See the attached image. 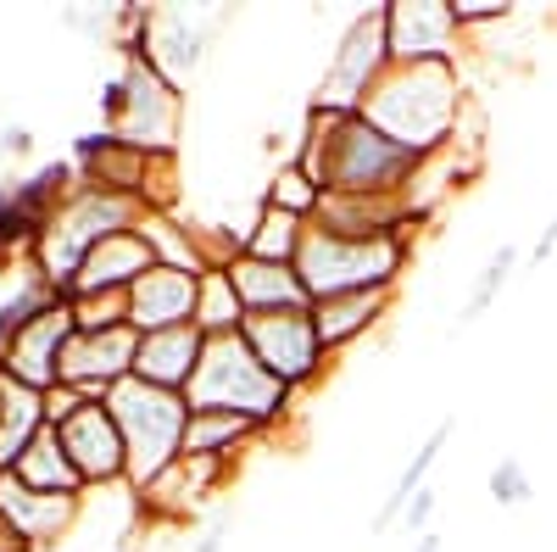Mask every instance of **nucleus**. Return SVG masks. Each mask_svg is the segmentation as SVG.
I'll return each mask as SVG.
<instances>
[{"mask_svg":"<svg viewBox=\"0 0 557 552\" xmlns=\"http://www.w3.org/2000/svg\"><path fill=\"white\" fill-rule=\"evenodd\" d=\"M451 430H457V419H441L435 430H430V441L424 446H418L412 452V464L396 475V486H391V496H385V508L374 514V536H385L401 514H407V502L418 496V491H424V480H430V469L441 464V452H446V441H451Z\"/></svg>","mask_w":557,"mask_h":552,"instance_id":"obj_20","label":"nucleus"},{"mask_svg":"<svg viewBox=\"0 0 557 552\" xmlns=\"http://www.w3.org/2000/svg\"><path fill=\"white\" fill-rule=\"evenodd\" d=\"M240 341L251 346V357H257L285 391H307L323 368H330V352L318 346V330H312V307L246 312Z\"/></svg>","mask_w":557,"mask_h":552,"instance_id":"obj_6","label":"nucleus"},{"mask_svg":"<svg viewBox=\"0 0 557 552\" xmlns=\"http://www.w3.org/2000/svg\"><path fill=\"white\" fill-rule=\"evenodd\" d=\"M418 552H441V536H430V530H424V536H418Z\"/></svg>","mask_w":557,"mask_h":552,"instance_id":"obj_35","label":"nucleus"},{"mask_svg":"<svg viewBox=\"0 0 557 552\" xmlns=\"http://www.w3.org/2000/svg\"><path fill=\"white\" fill-rule=\"evenodd\" d=\"M107 413L117 419L123 452H128V491H151L173 464H178V446H184V425H190V402L178 391H157L146 380H117L107 396Z\"/></svg>","mask_w":557,"mask_h":552,"instance_id":"obj_3","label":"nucleus"},{"mask_svg":"<svg viewBox=\"0 0 557 552\" xmlns=\"http://www.w3.org/2000/svg\"><path fill=\"white\" fill-rule=\"evenodd\" d=\"M57 436H62V452L73 457L84 491L117 486L128 475V452H123V436H117V419L107 413V402H84Z\"/></svg>","mask_w":557,"mask_h":552,"instance_id":"obj_10","label":"nucleus"},{"mask_svg":"<svg viewBox=\"0 0 557 552\" xmlns=\"http://www.w3.org/2000/svg\"><path fill=\"white\" fill-rule=\"evenodd\" d=\"M134 330H107V335H67L62 363H57V385H73L84 402H107L117 380L134 375Z\"/></svg>","mask_w":557,"mask_h":552,"instance_id":"obj_9","label":"nucleus"},{"mask_svg":"<svg viewBox=\"0 0 557 552\" xmlns=\"http://www.w3.org/2000/svg\"><path fill=\"white\" fill-rule=\"evenodd\" d=\"M307 229L335 241H380V235H407L412 218L401 196H318V212Z\"/></svg>","mask_w":557,"mask_h":552,"instance_id":"obj_13","label":"nucleus"},{"mask_svg":"<svg viewBox=\"0 0 557 552\" xmlns=\"http://www.w3.org/2000/svg\"><path fill=\"white\" fill-rule=\"evenodd\" d=\"M491 496H496V508H524V502L535 496V486H530V469L519 464V457H502V464L491 469Z\"/></svg>","mask_w":557,"mask_h":552,"instance_id":"obj_28","label":"nucleus"},{"mask_svg":"<svg viewBox=\"0 0 557 552\" xmlns=\"http://www.w3.org/2000/svg\"><path fill=\"white\" fill-rule=\"evenodd\" d=\"M391 302H396V285H380V291H351V296H323V302H312V330H318V346L323 352H341V346H351L357 335H368L380 324V318L391 312Z\"/></svg>","mask_w":557,"mask_h":552,"instance_id":"obj_15","label":"nucleus"},{"mask_svg":"<svg viewBox=\"0 0 557 552\" xmlns=\"http://www.w3.org/2000/svg\"><path fill=\"white\" fill-rule=\"evenodd\" d=\"M507 12V0H451V17H457V28L469 34V28H480V23H502Z\"/></svg>","mask_w":557,"mask_h":552,"instance_id":"obj_29","label":"nucleus"},{"mask_svg":"<svg viewBox=\"0 0 557 552\" xmlns=\"http://www.w3.org/2000/svg\"><path fill=\"white\" fill-rule=\"evenodd\" d=\"M12 475H17L28 491H39V496H89L84 480H78V469H73V457L62 452V436H57L51 425H39V436L28 441V452L17 457Z\"/></svg>","mask_w":557,"mask_h":552,"instance_id":"obj_18","label":"nucleus"},{"mask_svg":"<svg viewBox=\"0 0 557 552\" xmlns=\"http://www.w3.org/2000/svg\"><path fill=\"white\" fill-rule=\"evenodd\" d=\"M228 273V285H235L240 307L246 312H285V307H312L307 302V285H301V273L290 262H262V257H235L223 268Z\"/></svg>","mask_w":557,"mask_h":552,"instance_id":"obj_16","label":"nucleus"},{"mask_svg":"<svg viewBox=\"0 0 557 552\" xmlns=\"http://www.w3.org/2000/svg\"><path fill=\"white\" fill-rule=\"evenodd\" d=\"M430 157H418L368 123L362 112H307V140L296 151V168L323 196H407L412 173Z\"/></svg>","mask_w":557,"mask_h":552,"instance_id":"obj_1","label":"nucleus"},{"mask_svg":"<svg viewBox=\"0 0 557 552\" xmlns=\"http://www.w3.org/2000/svg\"><path fill=\"white\" fill-rule=\"evenodd\" d=\"M318 196H323L318 184H312L296 162H285V168L273 173V184H268V201H262V207H273V212H290V218H301V223H307V218L318 212Z\"/></svg>","mask_w":557,"mask_h":552,"instance_id":"obj_27","label":"nucleus"},{"mask_svg":"<svg viewBox=\"0 0 557 552\" xmlns=\"http://www.w3.org/2000/svg\"><path fill=\"white\" fill-rule=\"evenodd\" d=\"M67 318L78 335H107V330H128V291H89V296H67Z\"/></svg>","mask_w":557,"mask_h":552,"instance_id":"obj_26","label":"nucleus"},{"mask_svg":"<svg viewBox=\"0 0 557 552\" xmlns=\"http://www.w3.org/2000/svg\"><path fill=\"white\" fill-rule=\"evenodd\" d=\"M519 262H524V252H519V246H496V252H491V262L480 268V280H474L469 302H462V307H457V318H451V335H457V330H469L474 318H485V312H491V302H496V296H502V285L519 273Z\"/></svg>","mask_w":557,"mask_h":552,"instance_id":"obj_25","label":"nucleus"},{"mask_svg":"<svg viewBox=\"0 0 557 552\" xmlns=\"http://www.w3.org/2000/svg\"><path fill=\"white\" fill-rule=\"evenodd\" d=\"M139 241L151 246V257L162 262V268H190V273H201V257H196V235L184 229L173 212H139Z\"/></svg>","mask_w":557,"mask_h":552,"instance_id":"obj_24","label":"nucleus"},{"mask_svg":"<svg viewBox=\"0 0 557 552\" xmlns=\"http://www.w3.org/2000/svg\"><path fill=\"white\" fill-rule=\"evenodd\" d=\"M157 257H151V246L139 241V229H123V235H112V241H101L96 252H89L84 262H78V273H73V285H67V296H89V291H128L139 273H146Z\"/></svg>","mask_w":557,"mask_h":552,"instance_id":"obj_17","label":"nucleus"},{"mask_svg":"<svg viewBox=\"0 0 557 552\" xmlns=\"http://www.w3.org/2000/svg\"><path fill=\"white\" fill-rule=\"evenodd\" d=\"M39 407H45V425H51V430H62V425L73 419V413L84 407V396H78L73 385H51V391L39 396Z\"/></svg>","mask_w":557,"mask_h":552,"instance_id":"obj_30","label":"nucleus"},{"mask_svg":"<svg viewBox=\"0 0 557 552\" xmlns=\"http://www.w3.org/2000/svg\"><path fill=\"white\" fill-rule=\"evenodd\" d=\"M296 391H285L268 368L251 357V346L240 335H218L207 341L201 363L190 385H184V402L190 407H218V413H240V419H251L257 430H273L278 419H285Z\"/></svg>","mask_w":557,"mask_h":552,"instance_id":"obj_4","label":"nucleus"},{"mask_svg":"<svg viewBox=\"0 0 557 552\" xmlns=\"http://www.w3.org/2000/svg\"><path fill=\"white\" fill-rule=\"evenodd\" d=\"M62 302H67V296H62L51 280H39V273L28 268L23 280H17V291H12L7 302H0V352H7V341H12V335H23L39 312H51V307H62Z\"/></svg>","mask_w":557,"mask_h":552,"instance_id":"obj_23","label":"nucleus"},{"mask_svg":"<svg viewBox=\"0 0 557 552\" xmlns=\"http://www.w3.org/2000/svg\"><path fill=\"white\" fill-rule=\"evenodd\" d=\"M262 436L251 419H240V413H218V407H190V425H184V446L178 457H218V464H228L235 457L240 441Z\"/></svg>","mask_w":557,"mask_h":552,"instance_id":"obj_19","label":"nucleus"},{"mask_svg":"<svg viewBox=\"0 0 557 552\" xmlns=\"http://www.w3.org/2000/svg\"><path fill=\"white\" fill-rule=\"evenodd\" d=\"M190 324H196L207 341H218V335H240L246 307H240V296H235V285H228V273H223V268H218V273H201L196 318H190Z\"/></svg>","mask_w":557,"mask_h":552,"instance_id":"obj_22","label":"nucleus"},{"mask_svg":"<svg viewBox=\"0 0 557 552\" xmlns=\"http://www.w3.org/2000/svg\"><path fill=\"white\" fill-rule=\"evenodd\" d=\"M0 157H12V162L34 157V128L28 123H0Z\"/></svg>","mask_w":557,"mask_h":552,"instance_id":"obj_31","label":"nucleus"},{"mask_svg":"<svg viewBox=\"0 0 557 552\" xmlns=\"http://www.w3.org/2000/svg\"><path fill=\"white\" fill-rule=\"evenodd\" d=\"M462 28L451 17V0H391L385 7V51L396 68L451 62Z\"/></svg>","mask_w":557,"mask_h":552,"instance_id":"obj_8","label":"nucleus"},{"mask_svg":"<svg viewBox=\"0 0 557 552\" xmlns=\"http://www.w3.org/2000/svg\"><path fill=\"white\" fill-rule=\"evenodd\" d=\"M435 502H441V496H435V491L424 486V491H418V496L407 502V514H401V525H407L412 536H424V525L435 519Z\"/></svg>","mask_w":557,"mask_h":552,"instance_id":"obj_32","label":"nucleus"},{"mask_svg":"<svg viewBox=\"0 0 557 552\" xmlns=\"http://www.w3.org/2000/svg\"><path fill=\"white\" fill-rule=\"evenodd\" d=\"M196 291H201V273L151 262L128 285V330L134 335H157V330H173V324H190L196 318Z\"/></svg>","mask_w":557,"mask_h":552,"instance_id":"obj_11","label":"nucleus"},{"mask_svg":"<svg viewBox=\"0 0 557 552\" xmlns=\"http://www.w3.org/2000/svg\"><path fill=\"white\" fill-rule=\"evenodd\" d=\"M301 241H307V223H301V218L262 207V212H257V223L240 235V252H246V257H262V262H290V268H296Z\"/></svg>","mask_w":557,"mask_h":552,"instance_id":"obj_21","label":"nucleus"},{"mask_svg":"<svg viewBox=\"0 0 557 552\" xmlns=\"http://www.w3.org/2000/svg\"><path fill=\"white\" fill-rule=\"evenodd\" d=\"M190 552H223V525H212V530H207V536H201Z\"/></svg>","mask_w":557,"mask_h":552,"instance_id":"obj_34","label":"nucleus"},{"mask_svg":"<svg viewBox=\"0 0 557 552\" xmlns=\"http://www.w3.org/2000/svg\"><path fill=\"white\" fill-rule=\"evenodd\" d=\"M201 352H207V335L196 324H173V330H157V335H139V346H134V380L184 396Z\"/></svg>","mask_w":557,"mask_h":552,"instance_id":"obj_14","label":"nucleus"},{"mask_svg":"<svg viewBox=\"0 0 557 552\" xmlns=\"http://www.w3.org/2000/svg\"><path fill=\"white\" fill-rule=\"evenodd\" d=\"M552 252H557V218H552V223L541 229V235H535V246L524 252V262H530V268H541V262H546Z\"/></svg>","mask_w":557,"mask_h":552,"instance_id":"obj_33","label":"nucleus"},{"mask_svg":"<svg viewBox=\"0 0 557 552\" xmlns=\"http://www.w3.org/2000/svg\"><path fill=\"white\" fill-rule=\"evenodd\" d=\"M362 118L374 123L385 140L418 151V157H441L457 134L462 96H457V73L451 62H424V68H385L362 101Z\"/></svg>","mask_w":557,"mask_h":552,"instance_id":"obj_2","label":"nucleus"},{"mask_svg":"<svg viewBox=\"0 0 557 552\" xmlns=\"http://www.w3.org/2000/svg\"><path fill=\"white\" fill-rule=\"evenodd\" d=\"M385 68H391V51H385V7H374V12L351 17V28L341 39L330 73H323V84H318V101L312 107H323V112H362L368 89H374V78Z\"/></svg>","mask_w":557,"mask_h":552,"instance_id":"obj_7","label":"nucleus"},{"mask_svg":"<svg viewBox=\"0 0 557 552\" xmlns=\"http://www.w3.org/2000/svg\"><path fill=\"white\" fill-rule=\"evenodd\" d=\"M73 335V318H67V302L39 312L34 324L23 335L7 341V352H0V375H7L12 385H28V391H51L57 385V363H62V346Z\"/></svg>","mask_w":557,"mask_h":552,"instance_id":"obj_12","label":"nucleus"},{"mask_svg":"<svg viewBox=\"0 0 557 552\" xmlns=\"http://www.w3.org/2000/svg\"><path fill=\"white\" fill-rule=\"evenodd\" d=\"M401 268H407V235L335 241V235H318V229H307V241H301V252H296V273H301V285H307V302L401 285Z\"/></svg>","mask_w":557,"mask_h":552,"instance_id":"obj_5","label":"nucleus"}]
</instances>
